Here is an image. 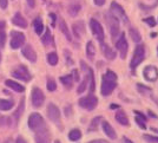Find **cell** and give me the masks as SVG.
<instances>
[{
	"mask_svg": "<svg viewBox=\"0 0 158 143\" xmlns=\"http://www.w3.org/2000/svg\"><path fill=\"white\" fill-rule=\"evenodd\" d=\"M89 73H90V83H89V90H90V93H93L94 90H96V80H94V73H93V70L91 67H89Z\"/></svg>",
	"mask_w": 158,
	"mask_h": 143,
	"instance_id": "836d02e7",
	"label": "cell"
},
{
	"mask_svg": "<svg viewBox=\"0 0 158 143\" xmlns=\"http://www.w3.org/2000/svg\"><path fill=\"white\" fill-rule=\"evenodd\" d=\"M50 15H51V18H52V26H54L56 25V15H54V14H50Z\"/></svg>",
	"mask_w": 158,
	"mask_h": 143,
	"instance_id": "9f6ffc18",
	"label": "cell"
},
{
	"mask_svg": "<svg viewBox=\"0 0 158 143\" xmlns=\"http://www.w3.org/2000/svg\"><path fill=\"white\" fill-rule=\"evenodd\" d=\"M110 10H111V12L113 13L118 19L122 20L124 24H130V19H129L127 14L125 13V10L120 6L117 1H112L111 6H110Z\"/></svg>",
	"mask_w": 158,
	"mask_h": 143,
	"instance_id": "9c48e42d",
	"label": "cell"
},
{
	"mask_svg": "<svg viewBox=\"0 0 158 143\" xmlns=\"http://www.w3.org/2000/svg\"><path fill=\"white\" fill-rule=\"evenodd\" d=\"M80 10H81V6L79 4H71L70 6L67 7V11H69L71 17H76L80 12Z\"/></svg>",
	"mask_w": 158,
	"mask_h": 143,
	"instance_id": "1f68e13d",
	"label": "cell"
},
{
	"mask_svg": "<svg viewBox=\"0 0 158 143\" xmlns=\"http://www.w3.org/2000/svg\"><path fill=\"white\" fill-rule=\"evenodd\" d=\"M5 84H6L10 89H12V90L15 91V92H24V91H25V86H23L21 84L17 83L15 80H12V79H7L6 82H5Z\"/></svg>",
	"mask_w": 158,
	"mask_h": 143,
	"instance_id": "7402d4cb",
	"label": "cell"
},
{
	"mask_svg": "<svg viewBox=\"0 0 158 143\" xmlns=\"http://www.w3.org/2000/svg\"><path fill=\"white\" fill-rule=\"evenodd\" d=\"M25 34L19 31H12L11 32V47L17 50L25 44Z\"/></svg>",
	"mask_w": 158,
	"mask_h": 143,
	"instance_id": "7c38bea8",
	"label": "cell"
},
{
	"mask_svg": "<svg viewBox=\"0 0 158 143\" xmlns=\"http://www.w3.org/2000/svg\"><path fill=\"white\" fill-rule=\"evenodd\" d=\"M72 31L74 33V36L78 39L83 38V36L85 34V24L83 21H78V23H74L72 26Z\"/></svg>",
	"mask_w": 158,
	"mask_h": 143,
	"instance_id": "d6986e66",
	"label": "cell"
},
{
	"mask_svg": "<svg viewBox=\"0 0 158 143\" xmlns=\"http://www.w3.org/2000/svg\"><path fill=\"white\" fill-rule=\"evenodd\" d=\"M143 140L148 143H158V135H150V134H143Z\"/></svg>",
	"mask_w": 158,
	"mask_h": 143,
	"instance_id": "d590c367",
	"label": "cell"
},
{
	"mask_svg": "<svg viewBox=\"0 0 158 143\" xmlns=\"http://www.w3.org/2000/svg\"><path fill=\"white\" fill-rule=\"evenodd\" d=\"M133 114H135V116H137V117H139V118H142V119H144L145 122L148 121V116L145 115L144 112H142V111H139V110H133Z\"/></svg>",
	"mask_w": 158,
	"mask_h": 143,
	"instance_id": "b9f144b4",
	"label": "cell"
},
{
	"mask_svg": "<svg viewBox=\"0 0 158 143\" xmlns=\"http://www.w3.org/2000/svg\"><path fill=\"white\" fill-rule=\"evenodd\" d=\"M46 88L50 92H53V91L57 90V83H56V80H54L53 78H48V79H47Z\"/></svg>",
	"mask_w": 158,
	"mask_h": 143,
	"instance_id": "74e56055",
	"label": "cell"
},
{
	"mask_svg": "<svg viewBox=\"0 0 158 143\" xmlns=\"http://www.w3.org/2000/svg\"><path fill=\"white\" fill-rule=\"evenodd\" d=\"M28 128L33 131H38V130L43 129V128H45L46 127V124H45V119H44V117L41 116L40 114L38 112H33L28 117Z\"/></svg>",
	"mask_w": 158,
	"mask_h": 143,
	"instance_id": "277c9868",
	"label": "cell"
},
{
	"mask_svg": "<svg viewBox=\"0 0 158 143\" xmlns=\"http://www.w3.org/2000/svg\"><path fill=\"white\" fill-rule=\"evenodd\" d=\"M105 20L107 23V26H109V30H110V33H111V38L113 40V43L117 40V37L120 33V25H119V19L113 14L112 12H109L105 14Z\"/></svg>",
	"mask_w": 158,
	"mask_h": 143,
	"instance_id": "7a4b0ae2",
	"label": "cell"
},
{
	"mask_svg": "<svg viewBox=\"0 0 158 143\" xmlns=\"http://www.w3.org/2000/svg\"><path fill=\"white\" fill-rule=\"evenodd\" d=\"M114 119H116L120 125L126 127V128H130V125H131L129 117H127V115L125 114V111H123V110H118L117 112H116V115H114Z\"/></svg>",
	"mask_w": 158,
	"mask_h": 143,
	"instance_id": "2e32d148",
	"label": "cell"
},
{
	"mask_svg": "<svg viewBox=\"0 0 158 143\" xmlns=\"http://www.w3.org/2000/svg\"><path fill=\"white\" fill-rule=\"evenodd\" d=\"M150 37H151V38H156V37H157V33H151Z\"/></svg>",
	"mask_w": 158,
	"mask_h": 143,
	"instance_id": "680465c9",
	"label": "cell"
},
{
	"mask_svg": "<svg viewBox=\"0 0 158 143\" xmlns=\"http://www.w3.org/2000/svg\"><path fill=\"white\" fill-rule=\"evenodd\" d=\"M17 143H26V141H25L23 137L20 136V137H18V140H17Z\"/></svg>",
	"mask_w": 158,
	"mask_h": 143,
	"instance_id": "11a10c76",
	"label": "cell"
},
{
	"mask_svg": "<svg viewBox=\"0 0 158 143\" xmlns=\"http://www.w3.org/2000/svg\"><path fill=\"white\" fill-rule=\"evenodd\" d=\"M60 83L65 86L67 90H70V89H72L73 88V84H74V80H73L72 78V75H66V76H61L59 78Z\"/></svg>",
	"mask_w": 158,
	"mask_h": 143,
	"instance_id": "44dd1931",
	"label": "cell"
},
{
	"mask_svg": "<svg viewBox=\"0 0 158 143\" xmlns=\"http://www.w3.org/2000/svg\"><path fill=\"white\" fill-rule=\"evenodd\" d=\"M143 21L146 23L150 27H155V26L157 25V21H156V19H155L153 17H146V18L143 19Z\"/></svg>",
	"mask_w": 158,
	"mask_h": 143,
	"instance_id": "ab89813d",
	"label": "cell"
},
{
	"mask_svg": "<svg viewBox=\"0 0 158 143\" xmlns=\"http://www.w3.org/2000/svg\"><path fill=\"white\" fill-rule=\"evenodd\" d=\"M86 56H87V58L89 59H93L94 58V54H96V47H94V44H93V41L91 40H89L87 41V44H86Z\"/></svg>",
	"mask_w": 158,
	"mask_h": 143,
	"instance_id": "4316f807",
	"label": "cell"
},
{
	"mask_svg": "<svg viewBox=\"0 0 158 143\" xmlns=\"http://www.w3.org/2000/svg\"><path fill=\"white\" fill-rule=\"evenodd\" d=\"M46 114L51 122H53L54 124H57L58 127L60 125V128H61V114H60L59 108H58L56 104L50 103L47 105Z\"/></svg>",
	"mask_w": 158,
	"mask_h": 143,
	"instance_id": "8992f818",
	"label": "cell"
},
{
	"mask_svg": "<svg viewBox=\"0 0 158 143\" xmlns=\"http://www.w3.org/2000/svg\"><path fill=\"white\" fill-rule=\"evenodd\" d=\"M150 97H151L152 102H155V103H156V105L158 106V97H157V96H155V95H151Z\"/></svg>",
	"mask_w": 158,
	"mask_h": 143,
	"instance_id": "f5cc1de1",
	"label": "cell"
},
{
	"mask_svg": "<svg viewBox=\"0 0 158 143\" xmlns=\"http://www.w3.org/2000/svg\"><path fill=\"white\" fill-rule=\"evenodd\" d=\"M24 110H25V99H21V101L19 102V106H18V109H17L15 112L13 114V117L15 118V122H18V121H19V118L21 117Z\"/></svg>",
	"mask_w": 158,
	"mask_h": 143,
	"instance_id": "4dcf8cb0",
	"label": "cell"
},
{
	"mask_svg": "<svg viewBox=\"0 0 158 143\" xmlns=\"http://www.w3.org/2000/svg\"><path fill=\"white\" fill-rule=\"evenodd\" d=\"M0 60H1V52H0Z\"/></svg>",
	"mask_w": 158,
	"mask_h": 143,
	"instance_id": "94428289",
	"label": "cell"
},
{
	"mask_svg": "<svg viewBox=\"0 0 158 143\" xmlns=\"http://www.w3.org/2000/svg\"><path fill=\"white\" fill-rule=\"evenodd\" d=\"M6 43V33L4 30H0V47H4Z\"/></svg>",
	"mask_w": 158,
	"mask_h": 143,
	"instance_id": "60d3db41",
	"label": "cell"
},
{
	"mask_svg": "<svg viewBox=\"0 0 158 143\" xmlns=\"http://www.w3.org/2000/svg\"><path fill=\"white\" fill-rule=\"evenodd\" d=\"M98 102L99 101L98 98H97V96H94L93 93H90L87 96H84V97L80 98L78 104L80 108H83V109H85L87 111H92L97 108Z\"/></svg>",
	"mask_w": 158,
	"mask_h": 143,
	"instance_id": "5b68a950",
	"label": "cell"
},
{
	"mask_svg": "<svg viewBox=\"0 0 158 143\" xmlns=\"http://www.w3.org/2000/svg\"><path fill=\"white\" fill-rule=\"evenodd\" d=\"M21 52H23L24 57L26 59H28L31 63H35L37 62V53H35L34 49L31 45L24 46V49L21 50Z\"/></svg>",
	"mask_w": 158,
	"mask_h": 143,
	"instance_id": "e0dca14e",
	"label": "cell"
},
{
	"mask_svg": "<svg viewBox=\"0 0 158 143\" xmlns=\"http://www.w3.org/2000/svg\"><path fill=\"white\" fill-rule=\"evenodd\" d=\"M123 142L124 143H135L133 142V141H131V140H130V138H127V137H123Z\"/></svg>",
	"mask_w": 158,
	"mask_h": 143,
	"instance_id": "db71d44e",
	"label": "cell"
},
{
	"mask_svg": "<svg viewBox=\"0 0 158 143\" xmlns=\"http://www.w3.org/2000/svg\"><path fill=\"white\" fill-rule=\"evenodd\" d=\"M93 1H94V4L97 6H103L105 4V0H93Z\"/></svg>",
	"mask_w": 158,
	"mask_h": 143,
	"instance_id": "681fc988",
	"label": "cell"
},
{
	"mask_svg": "<svg viewBox=\"0 0 158 143\" xmlns=\"http://www.w3.org/2000/svg\"><path fill=\"white\" fill-rule=\"evenodd\" d=\"M117 79L118 75L112 70H106V72L102 76V84H100V93L102 96L107 97L110 96L114 89L117 88Z\"/></svg>",
	"mask_w": 158,
	"mask_h": 143,
	"instance_id": "6da1fadb",
	"label": "cell"
},
{
	"mask_svg": "<svg viewBox=\"0 0 158 143\" xmlns=\"http://www.w3.org/2000/svg\"><path fill=\"white\" fill-rule=\"evenodd\" d=\"M90 28L92 31V34L97 38L99 43H103L104 38H105V32H104V28L98 20L94 19V18L90 20Z\"/></svg>",
	"mask_w": 158,
	"mask_h": 143,
	"instance_id": "ba28073f",
	"label": "cell"
},
{
	"mask_svg": "<svg viewBox=\"0 0 158 143\" xmlns=\"http://www.w3.org/2000/svg\"><path fill=\"white\" fill-rule=\"evenodd\" d=\"M65 115H66V117L72 116V106H71V105H66L65 106Z\"/></svg>",
	"mask_w": 158,
	"mask_h": 143,
	"instance_id": "ee69618b",
	"label": "cell"
},
{
	"mask_svg": "<svg viewBox=\"0 0 158 143\" xmlns=\"http://www.w3.org/2000/svg\"><path fill=\"white\" fill-rule=\"evenodd\" d=\"M33 27H34V31H35L37 34L41 36L44 33L45 27H44V24H43V20L40 19V18H35V19L33 20Z\"/></svg>",
	"mask_w": 158,
	"mask_h": 143,
	"instance_id": "484cf974",
	"label": "cell"
},
{
	"mask_svg": "<svg viewBox=\"0 0 158 143\" xmlns=\"http://www.w3.org/2000/svg\"><path fill=\"white\" fill-rule=\"evenodd\" d=\"M12 23H13L15 26H18L20 28H26L27 27V21L26 19L20 14L19 12H17L14 14V17L12 18Z\"/></svg>",
	"mask_w": 158,
	"mask_h": 143,
	"instance_id": "ffe728a7",
	"label": "cell"
},
{
	"mask_svg": "<svg viewBox=\"0 0 158 143\" xmlns=\"http://www.w3.org/2000/svg\"><path fill=\"white\" fill-rule=\"evenodd\" d=\"M13 101L10 99H2L0 98V110L2 111H8L13 108Z\"/></svg>",
	"mask_w": 158,
	"mask_h": 143,
	"instance_id": "f1b7e54d",
	"label": "cell"
},
{
	"mask_svg": "<svg viewBox=\"0 0 158 143\" xmlns=\"http://www.w3.org/2000/svg\"><path fill=\"white\" fill-rule=\"evenodd\" d=\"M145 59V47L143 44H138L135 47V52L130 62V69L131 70H136L139 65L143 63Z\"/></svg>",
	"mask_w": 158,
	"mask_h": 143,
	"instance_id": "3957f363",
	"label": "cell"
},
{
	"mask_svg": "<svg viewBox=\"0 0 158 143\" xmlns=\"http://www.w3.org/2000/svg\"><path fill=\"white\" fill-rule=\"evenodd\" d=\"M87 143H107V141L106 140H100V138H98V140H92V141H90V142Z\"/></svg>",
	"mask_w": 158,
	"mask_h": 143,
	"instance_id": "c3c4849f",
	"label": "cell"
},
{
	"mask_svg": "<svg viewBox=\"0 0 158 143\" xmlns=\"http://www.w3.org/2000/svg\"><path fill=\"white\" fill-rule=\"evenodd\" d=\"M100 45H102V51H103V54H104V57H105L106 59H109V60H113V59H116L117 53H116V51L112 49L111 46H109L107 44H105L104 41H103V43H100Z\"/></svg>",
	"mask_w": 158,
	"mask_h": 143,
	"instance_id": "ac0fdd59",
	"label": "cell"
},
{
	"mask_svg": "<svg viewBox=\"0 0 158 143\" xmlns=\"http://www.w3.org/2000/svg\"><path fill=\"white\" fill-rule=\"evenodd\" d=\"M89 83H90V73H89V70H87V73L85 75L84 79L80 82L78 89H77V93L81 95L83 92H85L86 89H87V86H89Z\"/></svg>",
	"mask_w": 158,
	"mask_h": 143,
	"instance_id": "cb8c5ba5",
	"label": "cell"
},
{
	"mask_svg": "<svg viewBox=\"0 0 158 143\" xmlns=\"http://www.w3.org/2000/svg\"><path fill=\"white\" fill-rule=\"evenodd\" d=\"M51 39H52V37H51V33H50V28H46L44 36L41 37V41H43L44 45H50L51 44Z\"/></svg>",
	"mask_w": 158,
	"mask_h": 143,
	"instance_id": "8d00e7d4",
	"label": "cell"
},
{
	"mask_svg": "<svg viewBox=\"0 0 158 143\" xmlns=\"http://www.w3.org/2000/svg\"><path fill=\"white\" fill-rule=\"evenodd\" d=\"M27 4H28V6L33 8V7L35 6V0H27Z\"/></svg>",
	"mask_w": 158,
	"mask_h": 143,
	"instance_id": "f907efd6",
	"label": "cell"
},
{
	"mask_svg": "<svg viewBox=\"0 0 158 143\" xmlns=\"http://www.w3.org/2000/svg\"><path fill=\"white\" fill-rule=\"evenodd\" d=\"M80 65H81V69H83L84 71H87V70H89V66H87L84 62H80Z\"/></svg>",
	"mask_w": 158,
	"mask_h": 143,
	"instance_id": "816d5d0a",
	"label": "cell"
},
{
	"mask_svg": "<svg viewBox=\"0 0 158 143\" xmlns=\"http://www.w3.org/2000/svg\"><path fill=\"white\" fill-rule=\"evenodd\" d=\"M31 102L34 108H40L45 102V95L38 86H34L31 93Z\"/></svg>",
	"mask_w": 158,
	"mask_h": 143,
	"instance_id": "30bf717a",
	"label": "cell"
},
{
	"mask_svg": "<svg viewBox=\"0 0 158 143\" xmlns=\"http://www.w3.org/2000/svg\"><path fill=\"white\" fill-rule=\"evenodd\" d=\"M114 46H116V49L119 51L120 58L125 59L126 54H127V50H129V44H127V41H126L125 33L124 32L119 33V37L117 38V40L114 41Z\"/></svg>",
	"mask_w": 158,
	"mask_h": 143,
	"instance_id": "52a82bcc",
	"label": "cell"
},
{
	"mask_svg": "<svg viewBox=\"0 0 158 143\" xmlns=\"http://www.w3.org/2000/svg\"><path fill=\"white\" fill-rule=\"evenodd\" d=\"M150 130H151L152 132H156L158 135V129H156V128H150Z\"/></svg>",
	"mask_w": 158,
	"mask_h": 143,
	"instance_id": "6f0895ef",
	"label": "cell"
},
{
	"mask_svg": "<svg viewBox=\"0 0 158 143\" xmlns=\"http://www.w3.org/2000/svg\"><path fill=\"white\" fill-rule=\"evenodd\" d=\"M46 58H47V63L51 65V66H56V65L58 64V56H57L56 52H50L47 54Z\"/></svg>",
	"mask_w": 158,
	"mask_h": 143,
	"instance_id": "e575fe53",
	"label": "cell"
},
{
	"mask_svg": "<svg viewBox=\"0 0 158 143\" xmlns=\"http://www.w3.org/2000/svg\"><path fill=\"white\" fill-rule=\"evenodd\" d=\"M102 129H103V132L106 135V137H109L110 140H116L117 138V132L114 128L112 127V124L109 122V121H103L102 119Z\"/></svg>",
	"mask_w": 158,
	"mask_h": 143,
	"instance_id": "9a60e30c",
	"label": "cell"
},
{
	"mask_svg": "<svg viewBox=\"0 0 158 143\" xmlns=\"http://www.w3.org/2000/svg\"><path fill=\"white\" fill-rule=\"evenodd\" d=\"M72 78L74 82H79L80 80V76H79V72H78V69H73L72 70Z\"/></svg>",
	"mask_w": 158,
	"mask_h": 143,
	"instance_id": "7bdbcfd3",
	"label": "cell"
},
{
	"mask_svg": "<svg viewBox=\"0 0 158 143\" xmlns=\"http://www.w3.org/2000/svg\"><path fill=\"white\" fill-rule=\"evenodd\" d=\"M59 30L63 32V34L66 37V39L69 40V41H72V36H71V32L69 31V27L66 25L65 20L59 18Z\"/></svg>",
	"mask_w": 158,
	"mask_h": 143,
	"instance_id": "603a6c76",
	"label": "cell"
},
{
	"mask_svg": "<svg viewBox=\"0 0 158 143\" xmlns=\"http://www.w3.org/2000/svg\"><path fill=\"white\" fill-rule=\"evenodd\" d=\"M129 34H130V38L132 39V41H135V43H140L142 41V36H140V32H139L137 28L130 27Z\"/></svg>",
	"mask_w": 158,
	"mask_h": 143,
	"instance_id": "83f0119b",
	"label": "cell"
},
{
	"mask_svg": "<svg viewBox=\"0 0 158 143\" xmlns=\"http://www.w3.org/2000/svg\"><path fill=\"white\" fill-rule=\"evenodd\" d=\"M135 122L137 123V125H138L140 129H143V130H145L148 127H146V122H145L144 119H142V118H139V117H137V116H135Z\"/></svg>",
	"mask_w": 158,
	"mask_h": 143,
	"instance_id": "f35d334b",
	"label": "cell"
},
{
	"mask_svg": "<svg viewBox=\"0 0 158 143\" xmlns=\"http://www.w3.org/2000/svg\"><path fill=\"white\" fill-rule=\"evenodd\" d=\"M83 137V134L79 129H72L70 132H69V140L70 141H73V142H77L80 138Z\"/></svg>",
	"mask_w": 158,
	"mask_h": 143,
	"instance_id": "f546056e",
	"label": "cell"
},
{
	"mask_svg": "<svg viewBox=\"0 0 158 143\" xmlns=\"http://www.w3.org/2000/svg\"><path fill=\"white\" fill-rule=\"evenodd\" d=\"M136 88H137V91H138L139 93H142V95H148V93H150L152 91V89L150 86L143 84V83H137Z\"/></svg>",
	"mask_w": 158,
	"mask_h": 143,
	"instance_id": "d6a6232c",
	"label": "cell"
},
{
	"mask_svg": "<svg viewBox=\"0 0 158 143\" xmlns=\"http://www.w3.org/2000/svg\"><path fill=\"white\" fill-rule=\"evenodd\" d=\"M110 109H111V110H119V109H120V105L116 103H111L110 104Z\"/></svg>",
	"mask_w": 158,
	"mask_h": 143,
	"instance_id": "bcb514c9",
	"label": "cell"
},
{
	"mask_svg": "<svg viewBox=\"0 0 158 143\" xmlns=\"http://www.w3.org/2000/svg\"><path fill=\"white\" fill-rule=\"evenodd\" d=\"M54 143H61V142H60V141H58V140H56V141H54Z\"/></svg>",
	"mask_w": 158,
	"mask_h": 143,
	"instance_id": "91938a15",
	"label": "cell"
},
{
	"mask_svg": "<svg viewBox=\"0 0 158 143\" xmlns=\"http://www.w3.org/2000/svg\"><path fill=\"white\" fill-rule=\"evenodd\" d=\"M148 116L152 117V118H155V119H157L158 118L157 114H156V112H153L152 110H148Z\"/></svg>",
	"mask_w": 158,
	"mask_h": 143,
	"instance_id": "7dc6e473",
	"label": "cell"
},
{
	"mask_svg": "<svg viewBox=\"0 0 158 143\" xmlns=\"http://www.w3.org/2000/svg\"><path fill=\"white\" fill-rule=\"evenodd\" d=\"M8 5V0H0V8H2V10H5Z\"/></svg>",
	"mask_w": 158,
	"mask_h": 143,
	"instance_id": "f6af8a7d",
	"label": "cell"
},
{
	"mask_svg": "<svg viewBox=\"0 0 158 143\" xmlns=\"http://www.w3.org/2000/svg\"><path fill=\"white\" fill-rule=\"evenodd\" d=\"M12 76L15 78H18V79H21V80H24V82H28V80L31 79V75H30V72L27 70V67L24 66V65L19 66L17 70H14V71L12 72Z\"/></svg>",
	"mask_w": 158,
	"mask_h": 143,
	"instance_id": "5bb4252c",
	"label": "cell"
},
{
	"mask_svg": "<svg viewBox=\"0 0 158 143\" xmlns=\"http://www.w3.org/2000/svg\"><path fill=\"white\" fill-rule=\"evenodd\" d=\"M143 77L145 80L155 83L158 79V67L155 65H146L143 70Z\"/></svg>",
	"mask_w": 158,
	"mask_h": 143,
	"instance_id": "8fae6325",
	"label": "cell"
},
{
	"mask_svg": "<svg viewBox=\"0 0 158 143\" xmlns=\"http://www.w3.org/2000/svg\"><path fill=\"white\" fill-rule=\"evenodd\" d=\"M103 119V116H96L92 118V121L90 122V125L87 128V132H93V131H97L100 122Z\"/></svg>",
	"mask_w": 158,
	"mask_h": 143,
	"instance_id": "d4e9b609",
	"label": "cell"
},
{
	"mask_svg": "<svg viewBox=\"0 0 158 143\" xmlns=\"http://www.w3.org/2000/svg\"><path fill=\"white\" fill-rule=\"evenodd\" d=\"M34 140H35V143H51V134L46 127L35 131Z\"/></svg>",
	"mask_w": 158,
	"mask_h": 143,
	"instance_id": "4fadbf2b",
	"label": "cell"
}]
</instances>
